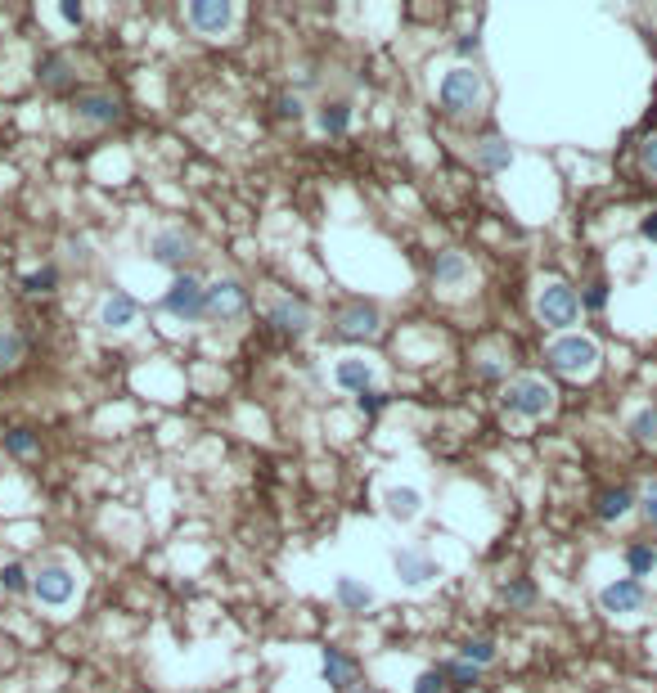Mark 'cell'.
<instances>
[{
  "mask_svg": "<svg viewBox=\"0 0 657 693\" xmlns=\"http://www.w3.org/2000/svg\"><path fill=\"white\" fill-rule=\"evenodd\" d=\"M599 612L612 621H635L648 612V590L644 581H635V576H617V581H608L599 590Z\"/></svg>",
  "mask_w": 657,
  "mask_h": 693,
  "instance_id": "5b68a950",
  "label": "cell"
},
{
  "mask_svg": "<svg viewBox=\"0 0 657 693\" xmlns=\"http://www.w3.org/2000/svg\"><path fill=\"white\" fill-rule=\"evenodd\" d=\"M275 108H279V117H302V113H306L302 99H297V95H279V99H275Z\"/></svg>",
  "mask_w": 657,
  "mask_h": 693,
  "instance_id": "f35d334b",
  "label": "cell"
},
{
  "mask_svg": "<svg viewBox=\"0 0 657 693\" xmlns=\"http://www.w3.org/2000/svg\"><path fill=\"white\" fill-rule=\"evenodd\" d=\"M639 167H644L648 176H657V135H648V140L639 144Z\"/></svg>",
  "mask_w": 657,
  "mask_h": 693,
  "instance_id": "8d00e7d4",
  "label": "cell"
},
{
  "mask_svg": "<svg viewBox=\"0 0 657 693\" xmlns=\"http://www.w3.org/2000/svg\"><path fill=\"white\" fill-rule=\"evenodd\" d=\"M203 297H207V284L198 275H176L171 288L162 293V311L180 324H198L203 320Z\"/></svg>",
  "mask_w": 657,
  "mask_h": 693,
  "instance_id": "9c48e42d",
  "label": "cell"
},
{
  "mask_svg": "<svg viewBox=\"0 0 657 693\" xmlns=\"http://www.w3.org/2000/svg\"><path fill=\"white\" fill-rule=\"evenodd\" d=\"M626 567H630L635 581L653 576L657 572V545H653V540H630V545H626Z\"/></svg>",
  "mask_w": 657,
  "mask_h": 693,
  "instance_id": "d4e9b609",
  "label": "cell"
},
{
  "mask_svg": "<svg viewBox=\"0 0 657 693\" xmlns=\"http://www.w3.org/2000/svg\"><path fill=\"white\" fill-rule=\"evenodd\" d=\"M266 320L275 324L284 338H306V333H311V324H315V311L302 302V297H275V302H270V311H266Z\"/></svg>",
  "mask_w": 657,
  "mask_h": 693,
  "instance_id": "7c38bea8",
  "label": "cell"
},
{
  "mask_svg": "<svg viewBox=\"0 0 657 693\" xmlns=\"http://www.w3.org/2000/svg\"><path fill=\"white\" fill-rule=\"evenodd\" d=\"M509 162H513V149H509V140H500V135H486L482 144H477V167L482 171H509Z\"/></svg>",
  "mask_w": 657,
  "mask_h": 693,
  "instance_id": "cb8c5ba5",
  "label": "cell"
},
{
  "mask_svg": "<svg viewBox=\"0 0 657 693\" xmlns=\"http://www.w3.org/2000/svg\"><path fill=\"white\" fill-rule=\"evenodd\" d=\"M135 324H140V306H135V297L108 293L104 302H99V329L104 333H131Z\"/></svg>",
  "mask_w": 657,
  "mask_h": 693,
  "instance_id": "2e32d148",
  "label": "cell"
},
{
  "mask_svg": "<svg viewBox=\"0 0 657 693\" xmlns=\"http://www.w3.org/2000/svg\"><path fill=\"white\" fill-rule=\"evenodd\" d=\"M248 315V288L239 279H216L207 284V297H203V320L212 324H234Z\"/></svg>",
  "mask_w": 657,
  "mask_h": 693,
  "instance_id": "ba28073f",
  "label": "cell"
},
{
  "mask_svg": "<svg viewBox=\"0 0 657 693\" xmlns=\"http://www.w3.org/2000/svg\"><path fill=\"white\" fill-rule=\"evenodd\" d=\"M639 239L657 243V212H648V216H644V221H639Z\"/></svg>",
  "mask_w": 657,
  "mask_h": 693,
  "instance_id": "60d3db41",
  "label": "cell"
},
{
  "mask_svg": "<svg viewBox=\"0 0 657 693\" xmlns=\"http://www.w3.org/2000/svg\"><path fill=\"white\" fill-rule=\"evenodd\" d=\"M315 126H320L324 135H342L351 126V104L347 99H324V104L315 108Z\"/></svg>",
  "mask_w": 657,
  "mask_h": 693,
  "instance_id": "603a6c76",
  "label": "cell"
},
{
  "mask_svg": "<svg viewBox=\"0 0 657 693\" xmlns=\"http://www.w3.org/2000/svg\"><path fill=\"white\" fill-rule=\"evenodd\" d=\"M477 50H482V41H477L473 32L459 36V41H455V54H459V59H468V54H477Z\"/></svg>",
  "mask_w": 657,
  "mask_h": 693,
  "instance_id": "ab89813d",
  "label": "cell"
},
{
  "mask_svg": "<svg viewBox=\"0 0 657 693\" xmlns=\"http://www.w3.org/2000/svg\"><path fill=\"white\" fill-rule=\"evenodd\" d=\"M72 117H77L81 126H113L117 117H122V104H117V95H108V90H81V95L72 99Z\"/></svg>",
  "mask_w": 657,
  "mask_h": 693,
  "instance_id": "5bb4252c",
  "label": "cell"
},
{
  "mask_svg": "<svg viewBox=\"0 0 657 693\" xmlns=\"http://www.w3.org/2000/svg\"><path fill=\"white\" fill-rule=\"evenodd\" d=\"M59 14H63V23H72V27L81 23V5H59Z\"/></svg>",
  "mask_w": 657,
  "mask_h": 693,
  "instance_id": "b9f144b4",
  "label": "cell"
},
{
  "mask_svg": "<svg viewBox=\"0 0 657 693\" xmlns=\"http://www.w3.org/2000/svg\"><path fill=\"white\" fill-rule=\"evenodd\" d=\"M333 383L342 387V392H374V383H378V365L374 360H365V356H342L338 365H333Z\"/></svg>",
  "mask_w": 657,
  "mask_h": 693,
  "instance_id": "9a60e30c",
  "label": "cell"
},
{
  "mask_svg": "<svg viewBox=\"0 0 657 693\" xmlns=\"http://www.w3.org/2000/svg\"><path fill=\"white\" fill-rule=\"evenodd\" d=\"M639 513H644V522L657 531V482L644 486V495H639Z\"/></svg>",
  "mask_w": 657,
  "mask_h": 693,
  "instance_id": "d590c367",
  "label": "cell"
},
{
  "mask_svg": "<svg viewBox=\"0 0 657 693\" xmlns=\"http://www.w3.org/2000/svg\"><path fill=\"white\" fill-rule=\"evenodd\" d=\"M432 279H437L441 288H459V284H468L473 279V266H468V257L464 252H437V261H432Z\"/></svg>",
  "mask_w": 657,
  "mask_h": 693,
  "instance_id": "44dd1931",
  "label": "cell"
},
{
  "mask_svg": "<svg viewBox=\"0 0 657 693\" xmlns=\"http://www.w3.org/2000/svg\"><path fill=\"white\" fill-rule=\"evenodd\" d=\"M36 446H41V441H36V432H32V428H14V432H5V450H9L14 459L36 455Z\"/></svg>",
  "mask_w": 657,
  "mask_h": 693,
  "instance_id": "d6a6232c",
  "label": "cell"
},
{
  "mask_svg": "<svg viewBox=\"0 0 657 693\" xmlns=\"http://www.w3.org/2000/svg\"><path fill=\"white\" fill-rule=\"evenodd\" d=\"M77 590H81V576L68 563H41L32 572V594L45 608H68L77 599Z\"/></svg>",
  "mask_w": 657,
  "mask_h": 693,
  "instance_id": "8992f818",
  "label": "cell"
},
{
  "mask_svg": "<svg viewBox=\"0 0 657 693\" xmlns=\"http://www.w3.org/2000/svg\"><path fill=\"white\" fill-rule=\"evenodd\" d=\"M504 603H509V608H518V612L536 608V585H531L527 576H518V581H509V585H504Z\"/></svg>",
  "mask_w": 657,
  "mask_h": 693,
  "instance_id": "f546056e",
  "label": "cell"
},
{
  "mask_svg": "<svg viewBox=\"0 0 657 693\" xmlns=\"http://www.w3.org/2000/svg\"><path fill=\"white\" fill-rule=\"evenodd\" d=\"M23 351H27L23 333H18V329H0V369H14L18 360H23Z\"/></svg>",
  "mask_w": 657,
  "mask_h": 693,
  "instance_id": "1f68e13d",
  "label": "cell"
},
{
  "mask_svg": "<svg viewBox=\"0 0 657 693\" xmlns=\"http://www.w3.org/2000/svg\"><path fill=\"white\" fill-rule=\"evenodd\" d=\"M536 320L545 324V329L567 333L576 320H581V297H576V288L563 284V279H549V284H540L536 288Z\"/></svg>",
  "mask_w": 657,
  "mask_h": 693,
  "instance_id": "3957f363",
  "label": "cell"
},
{
  "mask_svg": "<svg viewBox=\"0 0 657 693\" xmlns=\"http://www.w3.org/2000/svg\"><path fill=\"white\" fill-rule=\"evenodd\" d=\"M392 572H396V581H401L405 590H428V585L441 581V563L423 545L392 549Z\"/></svg>",
  "mask_w": 657,
  "mask_h": 693,
  "instance_id": "52a82bcc",
  "label": "cell"
},
{
  "mask_svg": "<svg viewBox=\"0 0 657 693\" xmlns=\"http://www.w3.org/2000/svg\"><path fill=\"white\" fill-rule=\"evenodd\" d=\"M333 599H338V608L342 612H365V608H374V585H365V581H356V576H338L333 581Z\"/></svg>",
  "mask_w": 657,
  "mask_h": 693,
  "instance_id": "ffe728a7",
  "label": "cell"
},
{
  "mask_svg": "<svg viewBox=\"0 0 657 693\" xmlns=\"http://www.w3.org/2000/svg\"><path fill=\"white\" fill-rule=\"evenodd\" d=\"M603 306H608V284L594 279V284L581 293V311H603Z\"/></svg>",
  "mask_w": 657,
  "mask_h": 693,
  "instance_id": "e575fe53",
  "label": "cell"
},
{
  "mask_svg": "<svg viewBox=\"0 0 657 693\" xmlns=\"http://www.w3.org/2000/svg\"><path fill=\"white\" fill-rule=\"evenodd\" d=\"M626 432L639 441V446H657V405H639V410L626 419Z\"/></svg>",
  "mask_w": 657,
  "mask_h": 693,
  "instance_id": "484cf974",
  "label": "cell"
},
{
  "mask_svg": "<svg viewBox=\"0 0 657 693\" xmlns=\"http://www.w3.org/2000/svg\"><path fill=\"white\" fill-rule=\"evenodd\" d=\"M338 338L342 342H374L378 333H383V315H378V306H369V302H347L338 311Z\"/></svg>",
  "mask_w": 657,
  "mask_h": 693,
  "instance_id": "8fae6325",
  "label": "cell"
},
{
  "mask_svg": "<svg viewBox=\"0 0 657 693\" xmlns=\"http://www.w3.org/2000/svg\"><path fill=\"white\" fill-rule=\"evenodd\" d=\"M351 693H383V689H374V684H356Z\"/></svg>",
  "mask_w": 657,
  "mask_h": 693,
  "instance_id": "7bdbcfd3",
  "label": "cell"
},
{
  "mask_svg": "<svg viewBox=\"0 0 657 693\" xmlns=\"http://www.w3.org/2000/svg\"><path fill=\"white\" fill-rule=\"evenodd\" d=\"M500 401H504V410H509V414H522V419H545V414L554 410V387H549L545 378H536V374H518V378L504 383Z\"/></svg>",
  "mask_w": 657,
  "mask_h": 693,
  "instance_id": "277c9868",
  "label": "cell"
},
{
  "mask_svg": "<svg viewBox=\"0 0 657 693\" xmlns=\"http://www.w3.org/2000/svg\"><path fill=\"white\" fill-rule=\"evenodd\" d=\"M36 81H41L45 90H72L77 86V63H72L63 50H50V54H41V63H36Z\"/></svg>",
  "mask_w": 657,
  "mask_h": 693,
  "instance_id": "e0dca14e",
  "label": "cell"
},
{
  "mask_svg": "<svg viewBox=\"0 0 657 693\" xmlns=\"http://www.w3.org/2000/svg\"><path fill=\"white\" fill-rule=\"evenodd\" d=\"M0 590H5V594H32V572H27L18 558H14V563H5V567H0Z\"/></svg>",
  "mask_w": 657,
  "mask_h": 693,
  "instance_id": "83f0119b",
  "label": "cell"
},
{
  "mask_svg": "<svg viewBox=\"0 0 657 693\" xmlns=\"http://www.w3.org/2000/svg\"><path fill=\"white\" fill-rule=\"evenodd\" d=\"M441 671H446V680H450V689H455V693L473 689V684L482 680V671H477V666H468L464 657H459V662H441Z\"/></svg>",
  "mask_w": 657,
  "mask_h": 693,
  "instance_id": "f1b7e54d",
  "label": "cell"
},
{
  "mask_svg": "<svg viewBox=\"0 0 657 693\" xmlns=\"http://www.w3.org/2000/svg\"><path fill=\"white\" fill-rule=\"evenodd\" d=\"M414 693H455V689H450L441 666H428V671H419V680H414Z\"/></svg>",
  "mask_w": 657,
  "mask_h": 693,
  "instance_id": "836d02e7",
  "label": "cell"
},
{
  "mask_svg": "<svg viewBox=\"0 0 657 693\" xmlns=\"http://www.w3.org/2000/svg\"><path fill=\"white\" fill-rule=\"evenodd\" d=\"M599 360H603V351L590 333H558L545 347V365L563 378H590L599 369Z\"/></svg>",
  "mask_w": 657,
  "mask_h": 693,
  "instance_id": "7a4b0ae2",
  "label": "cell"
},
{
  "mask_svg": "<svg viewBox=\"0 0 657 693\" xmlns=\"http://www.w3.org/2000/svg\"><path fill=\"white\" fill-rule=\"evenodd\" d=\"M437 104L446 117H477L486 108V77L468 63H455L437 81Z\"/></svg>",
  "mask_w": 657,
  "mask_h": 693,
  "instance_id": "6da1fadb",
  "label": "cell"
},
{
  "mask_svg": "<svg viewBox=\"0 0 657 693\" xmlns=\"http://www.w3.org/2000/svg\"><path fill=\"white\" fill-rule=\"evenodd\" d=\"M194 248H198V239L185 230V225H162V230L149 234V257L158 261V266L180 270L189 257H194Z\"/></svg>",
  "mask_w": 657,
  "mask_h": 693,
  "instance_id": "30bf717a",
  "label": "cell"
},
{
  "mask_svg": "<svg viewBox=\"0 0 657 693\" xmlns=\"http://www.w3.org/2000/svg\"><path fill=\"white\" fill-rule=\"evenodd\" d=\"M324 680H329L338 693H351V689L360 684V666H356V657H347L342 648H324Z\"/></svg>",
  "mask_w": 657,
  "mask_h": 693,
  "instance_id": "d6986e66",
  "label": "cell"
},
{
  "mask_svg": "<svg viewBox=\"0 0 657 693\" xmlns=\"http://www.w3.org/2000/svg\"><path fill=\"white\" fill-rule=\"evenodd\" d=\"M185 23L198 36H221L234 27V5L230 0H194V5H185Z\"/></svg>",
  "mask_w": 657,
  "mask_h": 693,
  "instance_id": "4fadbf2b",
  "label": "cell"
},
{
  "mask_svg": "<svg viewBox=\"0 0 657 693\" xmlns=\"http://www.w3.org/2000/svg\"><path fill=\"white\" fill-rule=\"evenodd\" d=\"M59 288V266H41V270H27L23 275V293L32 297H50Z\"/></svg>",
  "mask_w": 657,
  "mask_h": 693,
  "instance_id": "4316f807",
  "label": "cell"
},
{
  "mask_svg": "<svg viewBox=\"0 0 657 693\" xmlns=\"http://www.w3.org/2000/svg\"><path fill=\"white\" fill-rule=\"evenodd\" d=\"M459 653H464V662L468 666H477V671H482V666H491L495 662V639H464V648H459Z\"/></svg>",
  "mask_w": 657,
  "mask_h": 693,
  "instance_id": "4dcf8cb0",
  "label": "cell"
},
{
  "mask_svg": "<svg viewBox=\"0 0 657 693\" xmlns=\"http://www.w3.org/2000/svg\"><path fill=\"white\" fill-rule=\"evenodd\" d=\"M630 509H635V491H630V486H612V491H603L599 504H594V513H599L603 522H621Z\"/></svg>",
  "mask_w": 657,
  "mask_h": 693,
  "instance_id": "7402d4cb",
  "label": "cell"
},
{
  "mask_svg": "<svg viewBox=\"0 0 657 693\" xmlns=\"http://www.w3.org/2000/svg\"><path fill=\"white\" fill-rule=\"evenodd\" d=\"M383 405H387V396L378 392V387H374V392H360V396H356V410H360V414H378Z\"/></svg>",
  "mask_w": 657,
  "mask_h": 693,
  "instance_id": "74e56055",
  "label": "cell"
},
{
  "mask_svg": "<svg viewBox=\"0 0 657 693\" xmlns=\"http://www.w3.org/2000/svg\"><path fill=\"white\" fill-rule=\"evenodd\" d=\"M423 491L419 486H387L383 491V509H387V518L392 522H414L423 513Z\"/></svg>",
  "mask_w": 657,
  "mask_h": 693,
  "instance_id": "ac0fdd59",
  "label": "cell"
}]
</instances>
